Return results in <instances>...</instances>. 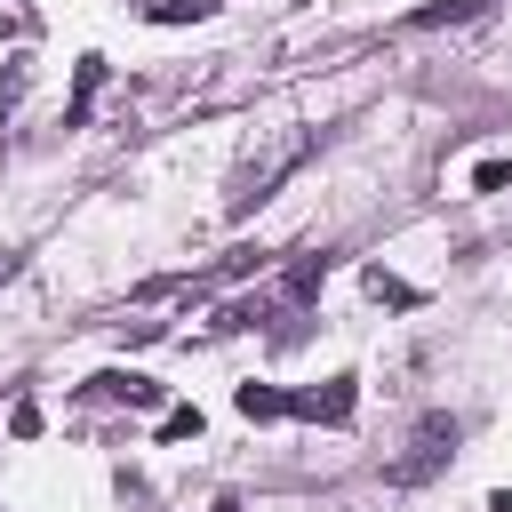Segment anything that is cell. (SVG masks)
Segmentation results:
<instances>
[{
	"label": "cell",
	"instance_id": "6da1fadb",
	"mask_svg": "<svg viewBox=\"0 0 512 512\" xmlns=\"http://www.w3.org/2000/svg\"><path fill=\"white\" fill-rule=\"evenodd\" d=\"M304 152H312V136H280L264 160H248V168L232 176V192H224V216H248V208H256V200H264V192H272V184H280Z\"/></svg>",
	"mask_w": 512,
	"mask_h": 512
},
{
	"label": "cell",
	"instance_id": "7a4b0ae2",
	"mask_svg": "<svg viewBox=\"0 0 512 512\" xmlns=\"http://www.w3.org/2000/svg\"><path fill=\"white\" fill-rule=\"evenodd\" d=\"M448 456H456V416H424L416 440H408V456L384 464V480H392V488H416V480H432Z\"/></svg>",
	"mask_w": 512,
	"mask_h": 512
},
{
	"label": "cell",
	"instance_id": "3957f363",
	"mask_svg": "<svg viewBox=\"0 0 512 512\" xmlns=\"http://www.w3.org/2000/svg\"><path fill=\"white\" fill-rule=\"evenodd\" d=\"M352 400H360V384H352V376H328V384H312V392H288V408H296V416H312V424H344V416H352Z\"/></svg>",
	"mask_w": 512,
	"mask_h": 512
},
{
	"label": "cell",
	"instance_id": "277c9868",
	"mask_svg": "<svg viewBox=\"0 0 512 512\" xmlns=\"http://www.w3.org/2000/svg\"><path fill=\"white\" fill-rule=\"evenodd\" d=\"M96 392H104V400H128V408H152V400H160V384H152V376H128V368L96 376Z\"/></svg>",
	"mask_w": 512,
	"mask_h": 512
},
{
	"label": "cell",
	"instance_id": "5b68a950",
	"mask_svg": "<svg viewBox=\"0 0 512 512\" xmlns=\"http://www.w3.org/2000/svg\"><path fill=\"white\" fill-rule=\"evenodd\" d=\"M208 8H216V0H144V16H152V24H200Z\"/></svg>",
	"mask_w": 512,
	"mask_h": 512
},
{
	"label": "cell",
	"instance_id": "8992f818",
	"mask_svg": "<svg viewBox=\"0 0 512 512\" xmlns=\"http://www.w3.org/2000/svg\"><path fill=\"white\" fill-rule=\"evenodd\" d=\"M240 416H288V392H272V384H240Z\"/></svg>",
	"mask_w": 512,
	"mask_h": 512
},
{
	"label": "cell",
	"instance_id": "52a82bcc",
	"mask_svg": "<svg viewBox=\"0 0 512 512\" xmlns=\"http://www.w3.org/2000/svg\"><path fill=\"white\" fill-rule=\"evenodd\" d=\"M480 8H496V0H448V8H424L416 24H464V16H480Z\"/></svg>",
	"mask_w": 512,
	"mask_h": 512
},
{
	"label": "cell",
	"instance_id": "ba28073f",
	"mask_svg": "<svg viewBox=\"0 0 512 512\" xmlns=\"http://www.w3.org/2000/svg\"><path fill=\"white\" fill-rule=\"evenodd\" d=\"M368 288H376V296H384V304H416V288H408V280H392V272H384V264H376V272H368Z\"/></svg>",
	"mask_w": 512,
	"mask_h": 512
},
{
	"label": "cell",
	"instance_id": "9c48e42d",
	"mask_svg": "<svg viewBox=\"0 0 512 512\" xmlns=\"http://www.w3.org/2000/svg\"><path fill=\"white\" fill-rule=\"evenodd\" d=\"M200 432V408H168V424H160V440H192Z\"/></svg>",
	"mask_w": 512,
	"mask_h": 512
},
{
	"label": "cell",
	"instance_id": "30bf717a",
	"mask_svg": "<svg viewBox=\"0 0 512 512\" xmlns=\"http://www.w3.org/2000/svg\"><path fill=\"white\" fill-rule=\"evenodd\" d=\"M472 184H480V192H504V184H512V160H480V176H472Z\"/></svg>",
	"mask_w": 512,
	"mask_h": 512
},
{
	"label": "cell",
	"instance_id": "8fae6325",
	"mask_svg": "<svg viewBox=\"0 0 512 512\" xmlns=\"http://www.w3.org/2000/svg\"><path fill=\"white\" fill-rule=\"evenodd\" d=\"M8 432H16V440H32V432H40V408H32V400H16V408H8Z\"/></svg>",
	"mask_w": 512,
	"mask_h": 512
},
{
	"label": "cell",
	"instance_id": "7c38bea8",
	"mask_svg": "<svg viewBox=\"0 0 512 512\" xmlns=\"http://www.w3.org/2000/svg\"><path fill=\"white\" fill-rule=\"evenodd\" d=\"M488 512H512V488H496V496H488Z\"/></svg>",
	"mask_w": 512,
	"mask_h": 512
},
{
	"label": "cell",
	"instance_id": "4fadbf2b",
	"mask_svg": "<svg viewBox=\"0 0 512 512\" xmlns=\"http://www.w3.org/2000/svg\"><path fill=\"white\" fill-rule=\"evenodd\" d=\"M0 280H16V256H8V248H0Z\"/></svg>",
	"mask_w": 512,
	"mask_h": 512
},
{
	"label": "cell",
	"instance_id": "5bb4252c",
	"mask_svg": "<svg viewBox=\"0 0 512 512\" xmlns=\"http://www.w3.org/2000/svg\"><path fill=\"white\" fill-rule=\"evenodd\" d=\"M216 512H240V504H232V496H224V504H216Z\"/></svg>",
	"mask_w": 512,
	"mask_h": 512
}]
</instances>
